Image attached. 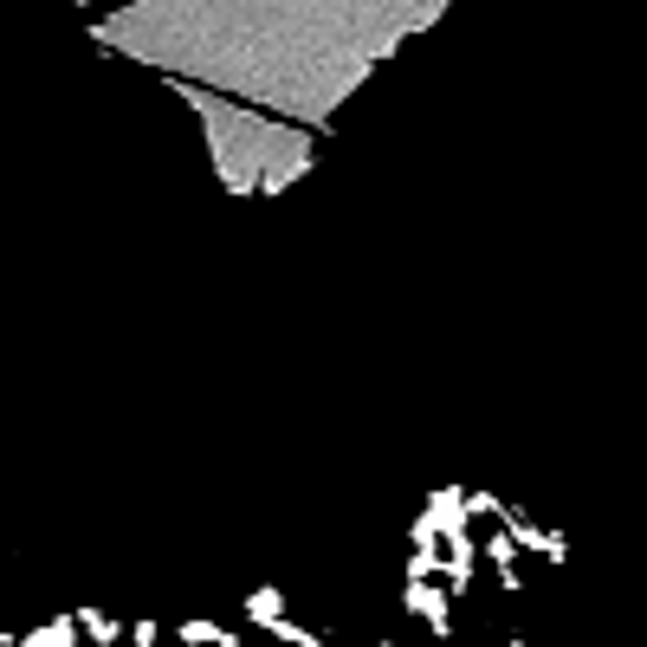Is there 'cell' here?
<instances>
[{
	"label": "cell",
	"mask_w": 647,
	"mask_h": 647,
	"mask_svg": "<svg viewBox=\"0 0 647 647\" xmlns=\"http://www.w3.org/2000/svg\"><path fill=\"white\" fill-rule=\"evenodd\" d=\"M246 621L279 628V621H285V596H279V589H253V596H246Z\"/></svg>",
	"instance_id": "obj_1"
}]
</instances>
